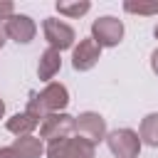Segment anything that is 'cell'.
Instances as JSON below:
<instances>
[{"label": "cell", "mask_w": 158, "mask_h": 158, "mask_svg": "<svg viewBox=\"0 0 158 158\" xmlns=\"http://www.w3.org/2000/svg\"><path fill=\"white\" fill-rule=\"evenodd\" d=\"M67 104H69V91H67V86L59 84V81H49L40 94H32V96H30L25 111L42 123L49 114H62V111L67 109Z\"/></svg>", "instance_id": "1"}, {"label": "cell", "mask_w": 158, "mask_h": 158, "mask_svg": "<svg viewBox=\"0 0 158 158\" xmlns=\"http://www.w3.org/2000/svg\"><path fill=\"white\" fill-rule=\"evenodd\" d=\"M47 158H96V146L81 136H69L47 143Z\"/></svg>", "instance_id": "2"}, {"label": "cell", "mask_w": 158, "mask_h": 158, "mask_svg": "<svg viewBox=\"0 0 158 158\" xmlns=\"http://www.w3.org/2000/svg\"><path fill=\"white\" fill-rule=\"evenodd\" d=\"M91 40L104 49V47H116L123 40V22L114 15L96 17L91 22Z\"/></svg>", "instance_id": "3"}, {"label": "cell", "mask_w": 158, "mask_h": 158, "mask_svg": "<svg viewBox=\"0 0 158 158\" xmlns=\"http://www.w3.org/2000/svg\"><path fill=\"white\" fill-rule=\"evenodd\" d=\"M74 131H77V116H69V114H64V111H62V114H49V116L40 123V138L47 141V143L69 138Z\"/></svg>", "instance_id": "4"}, {"label": "cell", "mask_w": 158, "mask_h": 158, "mask_svg": "<svg viewBox=\"0 0 158 158\" xmlns=\"http://www.w3.org/2000/svg\"><path fill=\"white\" fill-rule=\"evenodd\" d=\"M106 146L116 158H138L141 153V136L133 128H116L106 136Z\"/></svg>", "instance_id": "5"}, {"label": "cell", "mask_w": 158, "mask_h": 158, "mask_svg": "<svg viewBox=\"0 0 158 158\" xmlns=\"http://www.w3.org/2000/svg\"><path fill=\"white\" fill-rule=\"evenodd\" d=\"M42 32H44V40L49 42L52 49L62 52V49H69L74 44V27L67 25L64 20H57V17H47L42 22Z\"/></svg>", "instance_id": "6"}, {"label": "cell", "mask_w": 158, "mask_h": 158, "mask_svg": "<svg viewBox=\"0 0 158 158\" xmlns=\"http://www.w3.org/2000/svg\"><path fill=\"white\" fill-rule=\"evenodd\" d=\"M77 136H81V138H86V141H91L94 146L99 143V141H106V118L101 116V114H96V111H84V114H79L77 116Z\"/></svg>", "instance_id": "7"}, {"label": "cell", "mask_w": 158, "mask_h": 158, "mask_svg": "<svg viewBox=\"0 0 158 158\" xmlns=\"http://www.w3.org/2000/svg\"><path fill=\"white\" fill-rule=\"evenodd\" d=\"M2 27H5V35L10 40H15L17 44H30L37 35V25L30 15H17L15 12L12 17H7L2 22Z\"/></svg>", "instance_id": "8"}, {"label": "cell", "mask_w": 158, "mask_h": 158, "mask_svg": "<svg viewBox=\"0 0 158 158\" xmlns=\"http://www.w3.org/2000/svg\"><path fill=\"white\" fill-rule=\"evenodd\" d=\"M99 59H101V47H99L91 37L79 40V44H77L74 52H72V67H74L77 72H89V69H94Z\"/></svg>", "instance_id": "9"}, {"label": "cell", "mask_w": 158, "mask_h": 158, "mask_svg": "<svg viewBox=\"0 0 158 158\" xmlns=\"http://www.w3.org/2000/svg\"><path fill=\"white\" fill-rule=\"evenodd\" d=\"M59 69H62V54H59L57 49L47 47V49L40 54V62H37V77H40L42 81L49 84V81L59 74Z\"/></svg>", "instance_id": "10"}, {"label": "cell", "mask_w": 158, "mask_h": 158, "mask_svg": "<svg viewBox=\"0 0 158 158\" xmlns=\"http://www.w3.org/2000/svg\"><path fill=\"white\" fill-rule=\"evenodd\" d=\"M12 148L17 151L20 158H40L47 151L42 146V138H37V136H20V138H15L12 141Z\"/></svg>", "instance_id": "11"}, {"label": "cell", "mask_w": 158, "mask_h": 158, "mask_svg": "<svg viewBox=\"0 0 158 158\" xmlns=\"http://www.w3.org/2000/svg\"><path fill=\"white\" fill-rule=\"evenodd\" d=\"M40 126V121L35 118V116H30L27 111H22V114H15V116H10L7 118V131L10 133H15L17 138L20 136H32V131Z\"/></svg>", "instance_id": "12"}, {"label": "cell", "mask_w": 158, "mask_h": 158, "mask_svg": "<svg viewBox=\"0 0 158 158\" xmlns=\"http://www.w3.org/2000/svg\"><path fill=\"white\" fill-rule=\"evenodd\" d=\"M138 136H141V143H146L151 148H158V114L143 116L141 128H138Z\"/></svg>", "instance_id": "13"}, {"label": "cell", "mask_w": 158, "mask_h": 158, "mask_svg": "<svg viewBox=\"0 0 158 158\" xmlns=\"http://www.w3.org/2000/svg\"><path fill=\"white\" fill-rule=\"evenodd\" d=\"M57 12L64 15V17H81L91 10V2L89 0H57Z\"/></svg>", "instance_id": "14"}, {"label": "cell", "mask_w": 158, "mask_h": 158, "mask_svg": "<svg viewBox=\"0 0 158 158\" xmlns=\"http://www.w3.org/2000/svg\"><path fill=\"white\" fill-rule=\"evenodd\" d=\"M123 10L131 12V15H158V2H133V0H126Z\"/></svg>", "instance_id": "15"}, {"label": "cell", "mask_w": 158, "mask_h": 158, "mask_svg": "<svg viewBox=\"0 0 158 158\" xmlns=\"http://www.w3.org/2000/svg\"><path fill=\"white\" fill-rule=\"evenodd\" d=\"M15 15V5L10 0H0V20H7Z\"/></svg>", "instance_id": "16"}, {"label": "cell", "mask_w": 158, "mask_h": 158, "mask_svg": "<svg viewBox=\"0 0 158 158\" xmlns=\"http://www.w3.org/2000/svg\"><path fill=\"white\" fill-rule=\"evenodd\" d=\"M0 158H20V156H17V151L12 146H2L0 148Z\"/></svg>", "instance_id": "17"}, {"label": "cell", "mask_w": 158, "mask_h": 158, "mask_svg": "<svg viewBox=\"0 0 158 158\" xmlns=\"http://www.w3.org/2000/svg\"><path fill=\"white\" fill-rule=\"evenodd\" d=\"M151 69H153V74L158 77V49L151 54Z\"/></svg>", "instance_id": "18"}, {"label": "cell", "mask_w": 158, "mask_h": 158, "mask_svg": "<svg viewBox=\"0 0 158 158\" xmlns=\"http://www.w3.org/2000/svg\"><path fill=\"white\" fill-rule=\"evenodd\" d=\"M5 40H7V35H5V27L0 25V49H2V44H5Z\"/></svg>", "instance_id": "19"}, {"label": "cell", "mask_w": 158, "mask_h": 158, "mask_svg": "<svg viewBox=\"0 0 158 158\" xmlns=\"http://www.w3.org/2000/svg\"><path fill=\"white\" fill-rule=\"evenodd\" d=\"M2 116H5V101L0 99V118H2Z\"/></svg>", "instance_id": "20"}, {"label": "cell", "mask_w": 158, "mask_h": 158, "mask_svg": "<svg viewBox=\"0 0 158 158\" xmlns=\"http://www.w3.org/2000/svg\"><path fill=\"white\" fill-rule=\"evenodd\" d=\"M153 35H156V40H158V25H156V30H153Z\"/></svg>", "instance_id": "21"}]
</instances>
